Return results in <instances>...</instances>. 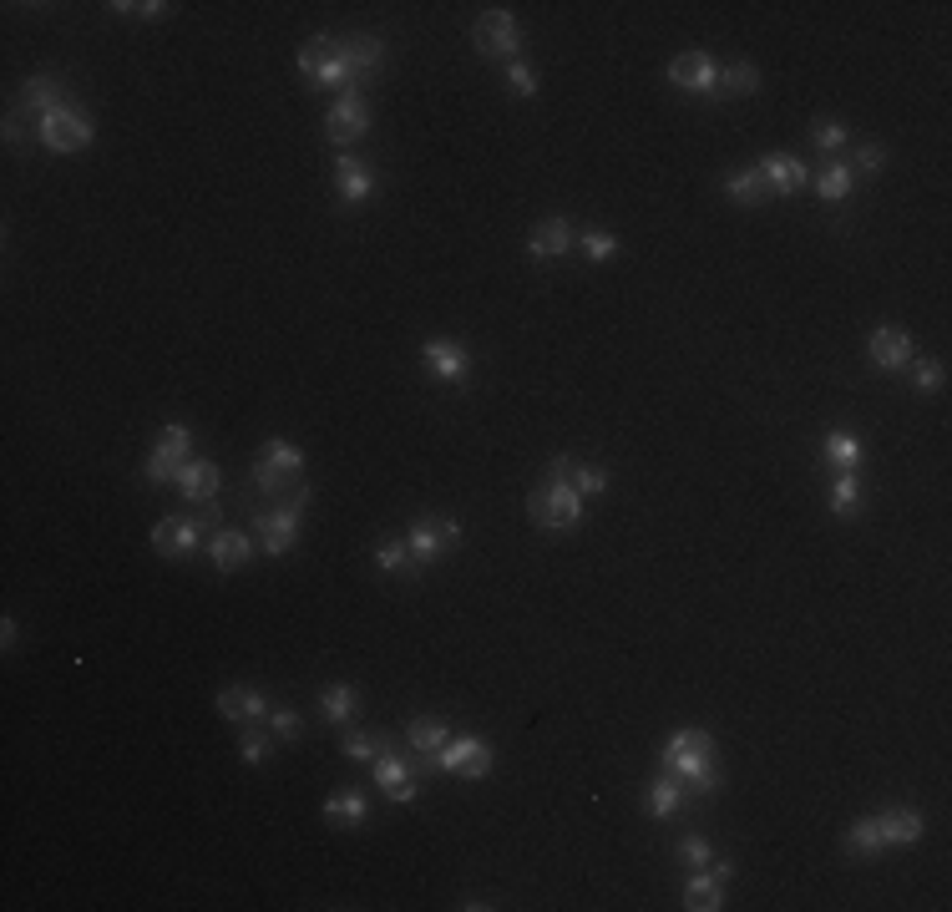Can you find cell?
Masks as SVG:
<instances>
[{
	"label": "cell",
	"instance_id": "74e56055",
	"mask_svg": "<svg viewBox=\"0 0 952 912\" xmlns=\"http://www.w3.org/2000/svg\"><path fill=\"white\" fill-rule=\"evenodd\" d=\"M157 451L173 456V462H188V451H193V431H188V426H163V431H157Z\"/></svg>",
	"mask_w": 952,
	"mask_h": 912
},
{
	"label": "cell",
	"instance_id": "ba28073f",
	"mask_svg": "<svg viewBox=\"0 0 952 912\" xmlns=\"http://www.w3.org/2000/svg\"><path fill=\"white\" fill-rule=\"evenodd\" d=\"M456 538H461V527H456L451 517H441V522H436V517H416L411 532H406V548H411L416 568H426V563H436L441 553H451Z\"/></svg>",
	"mask_w": 952,
	"mask_h": 912
},
{
	"label": "cell",
	"instance_id": "603a6c76",
	"mask_svg": "<svg viewBox=\"0 0 952 912\" xmlns=\"http://www.w3.org/2000/svg\"><path fill=\"white\" fill-rule=\"evenodd\" d=\"M21 107L26 112H36V117H46V112H56V107H66L61 102V82L56 76H26V87H21Z\"/></svg>",
	"mask_w": 952,
	"mask_h": 912
},
{
	"label": "cell",
	"instance_id": "60d3db41",
	"mask_svg": "<svg viewBox=\"0 0 952 912\" xmlns=\"http://www.w3.org/2000/svg\"><path fill=\"white\" fill-rule=\"evenodd\" d=\"M846 137H851V132H846V122H816V127H811V142H816L821 152L846 147Z\"/></svg>",
	"mask_w": 952,
	"mask_h": 912
},
{
	"label": "cell",
	"instance_id": "44dd1931",
	"mask_svg": "<svg viewBox=\"0 0 952 912\" xmlns=\"http://www.w3.org/2000/svg\"><path fill=\"white\" fill-rule=\"evenodd\" d=\"M335 188H340L345 203H365V198L375 193V173H370L360 158H350V152H345V158L335 163Z\"/></svg>",
	"mask_w": 952,
	"mask_h": 912
},
{
	"label": "cell",
	"instance_id": "484cf974",
	"mask_svg": "<svg viewBox=\"0 0 952 912\" xmlns=\"http://www.w3.org/2000/svg\"><path fill=\"white\" fill-rule=\"evenodd\" d=\"M714 87H720L725 97H750L760 87V71L750 61H730V66H720V82H714Z\"/></svg>",
	"mask_w": 952,
	"mask_h": 912
},
{
	"label": "cell",
	"instance_id": "ab89813d",
	"mask_svg": "<svg viewBox=\"0 0 952 912\" xmlns=\"http://www.w3.org/2000/svg\"><path fill=\"white\" fill-rule=\"evenodd\" d=\"M380 750H385L380 735H355V730H350V735L340 740V755H350V760H375Z\"/></svg>",
	"mask_w": 952,
	"mask_h": 912
},
{
	"label": "cell",
	"instance_id": "4316f807",
	"mask_svg": "<svg viewBox=\"0 0 952 912\" xmlns=\"http://www.w3.org/2000/svg\"><path fill=\"white\" fill-rule=\"evenodd\" d=\"M684 907H694V912L725 907V882H720V877H694V882L684 887Z\"/></svg>",
	"mask_w": 952,
	"mask_h": 912
},
{
	"label": "cell",
	"instance_id": "30bf717a",
	"mask_svg": "<svg viewBox=\"0 0 952 912\" xmlns=\"http://www.w3.org/2000/svg\"><path fill=\"white\" fill-rule=\"evenodd\" d=\"M203 522L198 517H163L152 527V548L163 553V558H183V553H193L198 543H203Z\"/></svg>",
	"mask_w": 952,
	"mask_h": 912
},
{
	"label": "cell",
	"instance_id": "ac0fdd59",
	"mask_svg": "<svg viewBox=\"0 0 952 912\" xmlns=\"http://www.w3.org/2000/svg\"><path fill=\"white\" fill-rule=\"evenodd\" d=\"M568 244H573V228H568L563 218H547V223H537V228H532L527 254H532V264H547V259H563V254H568Z\"/></svg>",
	"mask_w": 952,
	"mask_h": 912
},
{
	"label": "cell",
	"instance_id": "ffe728a7",
	"mask_svg": "<svg viewBox=\"0 0 952 912\" xmlns=\"http://www.w3.org/2000/svg\"><path fill=\"white\" fill-rule=\"evenodd\" d=\"M218 482H223V472L213 467V462H183V472H178V487H183V497L188 502H218Z\"/></svg>",
	"mask_w": 952,
	"mask_h": 912
},
{
	"label": "cell",
	"instance_id": "7c38bea8",
	"mask_svg": "<svg viewBox=\"0 0 952 912\" xmlns=\"http://www.w3.org/2000/svg\"><path fill=\"white\" fill-rule=\"evenodd\" d=\"M669 82L679 92H694V97H709L714 82H720V66H714L704 51H684L679 61H669Z\"/></svg>",
	"mask_w": 952,
	"mask_h": 912
},
{
	"label": "cell",
	"instance_id": "8d00e7d4",
	"mask_svg": "<svg viewBox=\"0 0 952 912\" xmlns=\"http://www.w3.org/2000/svg\"><path fill=\"white\" fill-rule=\"evenodd\" d=\"M856 507H861V487H856L851 472H841V477L831 482V512H836V517H851Z\"/></svg>",
	"mask_w": 952,
	"mask_h": 912
},
{
	"label": "cell",
	"instance_id": "816d5d0a",
	"mask_svg": "<svg viewBox=\"0 0 952 912\" xmlns=\"http://www.w3.org/2000/svg\"><path fill=\"white\" fill-rule=\"evenodd\" d=\"M21 127H26V122H21V112H11V117H6V137H11V142H16V137H26Z\"/></svg>",
	"mask_w": 952,
	"mask_h": 912
},
{
	"label": "cell",
	"instance_id": "7402d4cb",
	"mask_svg": "<svg viewBox=\"0 0 952 912\" xmlns=\"http://www.w3.org/2000/svg\"><path fill=\"white\" fill-rule=\"evenodd\" d=\"M345 61H350V76H355V82H370V76L385 66V46H380V36H355V41H345Z\"/></svg>",
	"mask_w": 952,
	"mask_h": 912
},
{
	"label": "cell",
	"instance_id": "2e32d148",
	"mask_svg": "<svg viewBox=\"0 0 952 912\" xmlns=\"http://www.w3.org/2000/svg\"><path fill=\"white\" fill-rule=\"evenodd\" d=\"M218 715L223 720H269V705L254 684H223L218 690Z\"/></svg>",
	"mask_w": 952,
	"mask_h": 912
},
{
	"label": "cell",
	"instance_id": "5b68a950",
	"mask_svg": "<svg viewBox=\"0 0 952 912\" xmlns=\"http://www.w3.org/2000/svg\"><path fill=\"white\" fill-rule=\"evenodd\" d=\"M436 771L446 776H461V781H482L492 771V745L476 740V735H456L436 750Z\"/></svg>",
	"mask_w": 952,
	"mask_h": 912
},
{
	"label": "cell",
	"instance_id": "8fae6325",
	"mask_svg": "<svg viewBox=\"0 0 952 912\" xmlns=\"http://www.w3.org/2000/svg\"><path fill=\"white\" fill-rule=\"evenodd\" d=\"M325 132H330V142H360L365 132H370V107L355 97V92H345L330 112H325Z\"/></svg>",
	"mask_w": 952,
	"mask_h": 912
},
{
	"label": "cell",
	"instance_id": "d590c367",
	"mask_svg": "<svg viewBox=\"0 0 952 912\" xmlns=\"http://www.w3.org/2000/svg\"><path fill=\"white\" fill-rule=\"evenodd\" d=\"M375 563H380V568H385V573H411V578H416V573H421V568H416V558H411V548H406V543H380V548H375Z\"/></svg>",
	"mask_w": 952,
	"mask_h": 912
},
{
	"label": "cell",
	"instance_id": "7dc6e473",
	"mask_svg": "<svg viewBox=\"0 0 952 912\" xmlns=\"http://www.w3.org/2000/svg\"><path fill=\"white\" fill-rule=\"evenodd\" d=\"M238 755H244L249 766H259V760L269 755V735H264V730H244V740H238Z\"/></svg>",
	"mask_w": 952,
	"mask_h": 912
},
{
	"label": "cell",
	"instance_id": "836d02e7",
	"mask_svg": "<svg viewBox=\"0 0 952 912\" xmlns=\"http://www.w3.org/2000/svg\"><path fill=\"white\" fill-rule=\"evenodd\" d=\"M851 183H856V173H851V168H841V163H831V168H821L816 193H821L826 203H841V198L851 193Z\"/></svg>",
	"mask_w": 952,
	"mask_h": 912
},
{
	"label": "cell",
	"instance_id": "d6a6232c",
	"mask_svg": "<svg viewBox=\"0 0 952 912\" xmlns=\"http://www.w3.org/2000/svg\"><path fill=\"white\" fill-rule=\"evenodd\" d=\"M264 462H274L279 472H289V477H304V451L294 446V441H264Z\"/></svg>",
	"mask_w": 952,
	"mask_h": 912
},
{
	"label": "cell",
	"instance_id": "9c48e42d",
	"mask_svg": "<svg viewBox=\"0 0 952 912\" xmlns=\"http://www.w3.org/2000/svg\"><path fill=\"white\" fill-rule=\"evenodd\" d=\"M375 781H380V791H385L390 801H401V806L416 801V791H421V786H416V766H411L406 755H395L390 745L375 755Z\"/></svg>",
	"mask_w": 952,
	"mask_h": 912
},
{
	"label": "cell",
	"instance_id": "9a60e30c",
	"mask_svg": "<svg viewBox=\"0 0 952 912\" xmlns=\"http://www.w3.org/2000/svg\"><path fill=\"white\" fill-rule=\"evenodd\" d=\"M866 355H871V365L897 370V365H907V360H912V335H907V330H897V325H882V330H871Z\"/></svg>",
	"mask_w": 952,
	"mask_h": 912
},
{
	"label": "cell",
	"instance_id": "c3c4849f",
	"mask_svg": "<svg viewBox=\"0 0 952 912\" xmlns=\"http://www.w3.org/2000/svg\"><path fill=\"white\" fill-rule=\"evenodd\" d=\"M877 168H887V147H877V142L856 147V168L851 173H877Z\"/></svg>",
	"mask_w": 952,
	"mask_h": 912
},
{
	"label": "cell",
	"instance_id": "6da1fadb",
	"mask_svg": "<svg viewBox=\"0 0 952 912\" xmlns=\"http://www.w3.org/2000/svg\"><path fill=\"white\" fill-rule=\"evenodd\" d=\"M664 771H674L679 781H689L699 796L720 791V771H714V740L709 730H679L664 745Z\"/></svg>",
	"mask_w": 952,
	"mask_h": 912
},
{
	"label": "cell",
	"instance_id": "f907efd6",
	"mask_svg": "<svg viewBox=\"0 0 952 912\" xmlns=\"http://www.w3.org/2000/svg\"><path fill=\"white\" fill-rule=\"evenodd\" d=\"M269 725H274V735H279V740H299V715H294V710H274V715H269Z\"/></svg>",
	"mask_w": 952,
	"mask_h": 912
},
{
	"label": "cell",
	"instance_id": "52a82bcc",
	"mask_svg": "<svg viewBox=\"0 0 952 912\" xmlns=\"http://www.w3.org/2000/svg\"><path fill=\"white\" fill-rule=\"evenodd\" d=\"M471 46L492 61H512V51L522 46V26L507 11H482L476 16V31H471Z\"/></svg>",
	"mask_w": 952,
	"mask_h": 912
},
{
	"label": "cell",
	"instance_id": "83f0119b",
	"mask_svg": "<svg viewBox=\"0 0 952 912\" xmlns=\"http://www.w3.org/2000/svg\"><path fill=\"white\" fill-rule=\"evenodd\" d=\"M325 821H335V826H360V821H365V796H360V791H335V796L325 801Z\"/></svg>",
	"mask_w": 952,
	"mask_h": 912
},
{
	"label": "cell",
	"instance_id": "d4e9b609",
	"mask_svg": "<svg viewBox=\"0 0 952 912\" xmlns=\"http://www.w3.org/2000/svg\"><path fill=\"white\" fill-rule=\"evenodd\" d=\"M679 801H684V786H679L674 771H664L659 781H649V816H674Z\"/></svg>",
	"mask_w": 952,
	"mask_h": 912
},
{
	"label": "cell",
	"instance_id": "d6986e66",
	"mask_svg": "<svg viewBox=\"0 0 952 912\" xmlns=\"http://www.w3.org/2000/svg\"><path fill=\"white\" fill-rule=\"evenodd\" d=\"M755 173L765 178L770 193H796V188L806 183V163H801V158H790V152H770V158H765Z\"/></svg>",
	"mask_w": 952,
	"mask_h": 912
},
{
	"label": "cell",
	"instance_id": "ee69618b",
	"mask_svg": "<svg viewBox=\"0 0 952 912\" xmlns=\"http://www.w3.org/2000/svg\"><path fill=\"white\" fill-rule=\"evenodd\" d=\"M178 472H183V462H173V456H163L152 446V456H147V477L152 482H178Z\"/></svg>",
	"mask_w": 952,
	"mask_h": 912
},
{
	"label": "cell",
	"instance_id": "bcb514c9",
	"mask_svg": "<svg viewBox=\"0 0 952 912\" xmlns=\"http://www.w3.org/2000/svg\"><path fill=\"white\" fill-rule=\"evenodd\" d=\"M942 375H947L942 360H917V365H912V386H917V391H937Z\"/></svg>",
	"mask_w": 952,
	"mask_h": 912
},
{
	"label": "cell",
	"instance_id": "e0dca14e",
	"mask_svg": "<svg viewBox=\"0 0 952 912\" xmlns=\"http://www.w3.org/2000/svg\"><path fill=\"white\" fill-rule=\"evenodd\" d=\"M877 826H882V847H912V842H922V831H927L922 811H912V806H892V811H882Z\"/></svg>",
	"mask_w": 952,
	"mask_h": 912
},
{
	"label": "cell",
	"instance_id": "5bb4252c",
	"mask_svg": "<svg viewBox=\"0 0 952 912\" xmlns=\"http://www.w3.org/2000/svg\"><path fill=\"white\" fill-rule=\"evenodd\" d=\"M208 558H213L218 573H238V568L254 558V543H249L238 527H218L213 538H208Z\"/></svg>",
	"mask_w": 952,
	"mask_h": 912
},
{
	"label": "cell",
	"instance_id": "f35d334b",
	"mask_svg": "<svg viewBox=\"0 0 952 912\" xmlns=\"http://www.w3.org/2000/svg\"><path fill=\"white\" fill-rule=\"evenodd\" d=\"M568 482H573L578 497H598V492H608V472H603V467H573Z\"/></svg>",
	"mask_w": 952,
	"mask_h": 912
},
{
	"label": "cell",
	"instance_id": "4fadbf2b",
	"mask_svg": "<svg viewBox=\"0 0 952 912\" xmlns=\"http://www.w3.org/2000/svg\"><path fill=\"white\" fill-rule=\"evenodd\" d=\"M421 360H426V370H431L436 380H446V386L466 380V370H471V355H466L456 340H426V345H421Z\"/></svg>",
	"mask_w": 952,
	"mask_h": 912
},
{
	"label": "cell",
	"instance_id": "3957f363",
	"mask_svg": "<svg viewBox=\"0 0 952 912\" xmlns=\"http://www.w3.org/2000/svg\"><path fill=\"white\" fill-rule=\"evenodd\" d=\"M309 497H314L309 482H299V487L289 492V502H279V507H269V512H254V532L264 538V548H269L274 558L294 548V538H299V512H304Z\"/></svg>",
	"mask_w": 952,
	"mask_h": 912
},
{
	"label": "cell",
	"instance_id": "681fc988",
	"mask_svg": "<svg viewBox=\"0 0 952 912\" xmlns=\"http://www.w3.org/2000/svg\"><path fill=\"white\" fill-rule=\"evenodd\" d=\"M112 11L117 16H142V21H157V16H168L163 0H147V6H132V0H112Z\"/></svg>",
	"mask_w": 952,
	"mask_h": 912
},
{
	"label": "cell",
	"instance_id": "cb8c5ba5",
	"mask_svg": "<svg viewBox=\"0 0 952 912\" xmlns=\"http://www.w3.org/2000/svg\"><path fill=\"white\" fill-rule=\"evenodd\" d=\"M725 193L740 203V208H760L765 203V178L755 173V168H735V173H725Z\"/></svg>",
	"mask_w": 952,
	"mask_h": 912
},
{
	"label": "cell",
	"instance_id": "7a4b0ae2",
	"mask_svg": "<svg viewBox=\"0 0 952 912\" xmlns=\"http://www.w3.org/2000/svg\"><path fill=\"white\" fill-rule=\"evenodd\" d=\"M299 71L325 92H350L355 87L350 61H345V41H335V36H309L299 46Z\"/></svg>",
	"mask_w": 952,
	"mask_h": 912
},
{
	"label": "cell",
	"instance_id": "4dcf8cb0",
	"mask_svg": "<svg viewBox=\"0 0 952 912\" xmlns=\"http://www.w3.org/2000/svg\"><path fill=\"white\" fill-rule=\"evenodd\" d=\"M320 710H325V720H350V715L360 710L355 684H330V690L320 695Z\"/></svg>",
	"mask_w": 952,
	"mask_h": 912
},
{
	"label": "cell",
	"instance_id": "7bdbcfd3",
	"mask_svg": "<svg viewBox=\"0 0 952 912\" xmlns=\"http://www.w3.org/2000/svg\"><path fill=\"white\" fill-rule=\"evenodd\" d=\"M679 862H684V867H709L714 852H709L704 836H684V842H679Z\"/></svg>",
	"mask_w": 952,
	"mask_h": 912
},
{
	"label": "cell",
	"instance_id": "8992f818",
	"mask_svg": "<svg viewBox=\"0 0 952 912\" xmlns=\"http://www.w3.org/2000/svg\"><path fill=\"white\" fill-rule=\"evenodd\" d=\"M36 137H41V147H51V152H82V147L92 142V117L76 112V107H56V112H46V117L36 122Z\"/></svg>",
	"mask_w": 952,
	"mask_h": 912
},
{
	"label": "cell",
	"instance_id": "f546056e",
	"mask_svg": "<svg viewBox=\"0 0 952 912\" xmlns=\"http://www.w3.org/2000/svg\"><path fill=\"white\" fill-rule=\"evenodd\" d=\"M406 740H411V750H421V755H431V750H441V745L451 740V730H446L441 720H431V715H421V720H411V730H406Z\"/></svg>",
	"mask_w": 952,
	"mask_h": 912
},
{
	"label": "cell",
	"instance_id": "1f68e13d",
	"mask_svg": "<svg viewBox=\"0 0 952 912\" xmlns=\"http://www.w3.org/2000/svg\"><path fill=\"white\" fill-rule=\"evenodd\" d=\"M821 451H826V462H831L836 472H851V467L861 462V446H856V436H846V431H831Z\"/></svg>",
	"mask_w": 952,
	"mask_h": 912
},
{
	"label": "cell",
	"instance_id": "e575fe53",
	"mask_svg": "<svg viewBox=\"0 0 952 912\" xmlns=\"http://www.w3.org/2000/svg\"><path fill=\"white\" fill-rule=\"evenodd\" d=\"M304 477H289V472H279L274 462H264V456H259V462H254V487L264 492V497H279L284 487H299Z\"/></svg>",
	"mask_w": 952,
	"mask_h": 912
},
{
	"label": "cell",
	"instance_id": "b9f144b4",
	"mask_svg": "<svg viewBox=\"0 0 952 912\" xmlns=\"http://www.w3.org/2000/svg\"><path fill=\"white\" fill-rule=\"evenodd\" d=\"M583 254H588L593 264H608V259L618 254V239H613V234H598V228H593V234H583Z\"/></svg>",
	"mask_w": 952,
	"mask_h": 912
},
{
	"label": "cell",
	"instance_id": "f1b7e54d",
	"mask_svg": "<svg viewBox=\"0 0 952 912\" xmlns=\"http://www.w3.org/2000/svg\"><path fill=\"white\" fill-rule=\"evenodd\" d=\"M846 852H851V857H871V852H882V826H877V816H861V821H851V831H846Z\"/></svg>",
	"mask_w": 952,
	"mask_h": 912
},
{
	"label": "cell",
	"instance_id": "f6af8a7d",
	"mask_svg": "<svg viewBox=\"0 0 952 912\" xmlns=\"http://www.w3.org/2000/svg\"><path fill=\"white\" fill-rule=\"evenodd\" d=\"M507 87H512L517 97H537V76H532V66H522V61H507Z\"/></svg>",
	"mask_w": 952,
	"mask_h": 912
},
{
	"label": "cell",
	"instance_id": "277c9868",
	"mask_svg": "<svg viewBox=\"0 0 952 912\" xmlns=\"http://www.w3.org/2000/svg\"><path fill=\"white\" fill-rule=\"evenodd\" d=\"M527 512H532L537 527H552V532H558V527H578L583 497L573 492V482H542V487H532Z\"/></svg>",
	"mask_w": 952,
	"mask_h": 912
}]
</instances>
